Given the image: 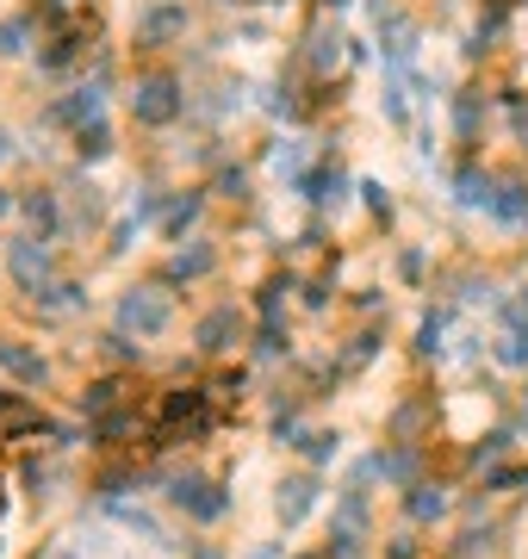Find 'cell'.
I'll list each match as a JSON object with an SVG mask.
<instances>
[{
    "label": "cell",
    "instance_id": "cell-1",
    "mask_svg": "<svg viewBox=\"0 0 528 559\" xmlns=\"http://www.w3.org/2000/svg\"><path fill=\"white\" fill-rule=\"evenodd\" d=\"M112 330H124L131 342H163L175 330V293H168L163 280L124 286L119 305H112Z\"/></svg>",
    "mask_w": 528,
    "mask_h": 559
},
{
    "label": "cell",
    "instance_id": "cell-2",
    "mask_svg": "<svg viewBox=\"0 0 528 559\" xmlns=\"http://www.w3.org/2000/svg\"><path fill=\"white\" fill-rule=\"evenodd\" d=\"M124 106H131V119H137L143 131H168V124H181V112H187V81L175 75V69H143V75L131 81Z\"/></svg>",
    "mask_w": 528,
    "mask_h": 559
},
{
    "label": "cell",
    "instance_id": "cell-3",
    "mask_svg": "<svg viewBox=\"0 0 528 559\" xmlns=\"http://www.w3.org/2000/svg\"><path fill=\"white\" fill-rule=\"evenodd\" d=\"M181 516L193 522H218L224 510H230V498H224V485L212 479V473H200V466H181V473H168V491H163Z\"/></svg>",
    "mask_w": 528,
    "mask_h": 559
},
{
    "label": "cell",
    "instance_id": "cell-4",
    "mask_svg": "<svg viewBox=\"0 0 528 559\" xmlns=\"http://www.w3.org/2000/svg\"><path fill=\"white\" fill-rule=\"evenodd\" d=\"M317 503H324V473L299 466V473H280V479H274V522H280L286 535L305 528Z\"/></svg>",
    "mask_w": 528,
    "mask_h": 559
},
{
    "label": "cell",
    "instance_id": "cell-5",
    "mask_svg": "<svg viewBox=\"0 0 528 559\" xmlns=\"http://www.w3.org/2000/svg\"><path fill=\"white\" fill-rule=\"evenodd\" d=\"M7 274L20 280V293L32 299V293H44L50 280H57V242H44V237H13L7 242Z\"/></svg>",
    "mask_w": 528,
    "mask_h": 559
},
{
    "label": "cell",
    "instance_id": "cell-6",
    "mask_svg": "<svg viewBox=\"0 0 528 559\" xmlns=\"http://www.w3.org/2000/svg\"><path fill=\"white\" fill-rule=\"evenodd\" d=\"M131 32H137L143 50H168V44H187V32H193V13H187V0H143Z\"/></svg>",
    "mask_w": 528,
    "mask_h": 559
},
{
    "label": "cell",
    "instance_id": "cell-7",
    "mask_svg": "<svg viewBox=\"0 0 528 559\" xmlns=\"http://www.w3.org/2000/svg\"><path fill=\"white\" fill-rule=\"evenodd\" d=\"M0 380H13L20 392H38V385H50V355L25 336H0Z\"/></svg>",
    "mask_w": 528,
    "mask_h": 559
},
{
    "label": "cell",
    "instance_id": "cell-8",
    "mask_svg": "<svg viewBox=\"0 0 528 559\" xmlns=\"http://www.w3.org/2000/svg\"><path fill=\"white\" fill-rule=\"evenodd\" d=\"M94 119H106V69L94 81H75V87L50 106V124H69V138H75L82 124H94Z\"/></svg>",
    "mask_w": 528,
    "mask_h": 559
},
{
    "label": "cell",
    "instance_id": "cell-9",
    "mask_svg": "<svg viewBox=\"0 0 528 559\" xmlns=\"http://www.w3.org/2000/svg\"><path fill=\"white\" fill-rule=\"evenodd\" d=\"M243 311H237V305H212V311H205L200 323H193V348H200V355H230V348H243Z\"/></svg>",
    "mask_w": 528,
    "mask_h": 559
},
{
    "label": "cell",
    "instance_id": "cell-10",
    "mask_svg": "<svg viewBox=\"0 0 528 559\" xmlns=\"http://www.w3.org/2000/svg\"><path fill=\"white\" fill-rule=\"evenodd\" d=\"M25 305H32V318L38 323H69V318H82L87 311V286L82 280H69V274H57L44 293H32Z\"/></svg>",
    "mask_w": 528,
    "mask_h": 559
},
{
    "label": "cell",
    "instance_id": "cell-11",
    "mask_svg": "<svg viewBox=\"0 0 528 559\" xmlns=\"http://www.w3.org/2000/svg\"><path fill=\"white\" fill-rule=\"evenodd\" d=\"M20 218L32 224V237H44V242H57L62 230H69V212H62L57 187H25L20 193Z\"/></svg>",
    "mask_w": 528,
    "mask_h": 559
},
{
    "label": "cell",
    "instance_id": "cell-12",
    "mask_svg": "<svg viewBox=\"0 0 528 559\" xmlns=\"http://www.w3.org/2000/svg\"><path fill=\"white\" fill-rule=\"evenodd\" d=\"M410 57H417V20L410 13L380 20V62H386V75H410Z\"/></svg>",
    "mask_w": 528,
    "mask_h": 559
},
{
    "label": "cell",
    "instance_id": "cell-13",
    "mask_svg": "<svg viewBox=\"0 0 528 559\" xmlns=\"http://www.w3.org/2000/svg\"><path fill=\"white\" fill-rule=\"evenodd\" d=\"M205 187H181V193H168V212H163V237L168 242H187L200 237V218H205Z\"/></svg>",
    "mask_w": 528,
    "mask_h": 559
},
{
    "label": "cell",
    "instance_id": "cell-14",
    "mask_svg": "<svg viewBox=\"0 0 528 559\" xmlns=\"http://www.w3.org/2000/svg\"><path fill=\"white\" fill-rule=\"evenodd\" d=\"M218 267V242L212 237H187L175 255H168V267H163V286H181V280H205Z\"/></svg>",
    "mask_w": 528,
    "mask_h": 559
},
{
    "label": "cell",
    "instance_id": "cell-15",
    "mask_svg": "<svg viewBox=\"0 0 528 559\" xmlns=\"http://www.w3.org/2000/svg\"><path fill=\"white\" fill-rule=\"evenodd\" d=\"M447 510H454V485H442V479H417V485L405 491V516L417 522V528L442 522Z\"/></svg>",
    "mask_w": 528,
    "mask_h": 559
},
{
    "label": "cell",
    "instance_id": "cell-16",
    "mask_svg": "<svg viewBox=\"0 0 528 559\" xmlns=\"http://www.w3.org/2000/svg\"><path fill=\"white\" fill-rule=\"evenodd\" d=\"M0 429H7V436H44L50 423L38 417V404L20 399V385H0Z\"/></svg>",
    "mask_w": 528,
    "mask_h": 559
},
{
    "label": "cell",
    "instance_id": "cell-17",
    "mask_svg": "<svg viewBox=\"0 0 528 559\" xmlns=\"http://www.w3.org/2000/svg\"><path fill=\"white\" fill-rule=\"evenodd\" d=\"M485 355L497 360L504 373H523V367H528V323H504V330L485 342Z\"/></svg>",
    "mask_w": 528,
    "mask_h": 559
},
{
    "label": "cell",
    "instance_id": "cell-18",
    "mask_svg": "<svg viewBox=\"0 0 528 559\" xmlns=\"http://www.w3.org/2000/svg\"><path fill=\"white\" fill-rule=\"evenodd\" d=\"M454 200L467 205V212H491V205H497V175H485V168H460V175H454Z\"/></svg>",
    "mask_w": 528,
    "mask_h": 559
},
{
    "label": "cell",
    "instance_id": "cell-19",
    "mask_svg": "<svg viewBox=\"0 0 528 559\" xmlns=\"http://www.w3.org/2000/svg\"><path fill=\"white\" fill-rule=\"evenodd\" d=\"M274 175L299 187V180L311 175V138H280V150H274Z\"/></svg>",
    "mask_w": 528,
    "mask_h": 559
},
{
    "label": "cell",
    "instance_id": "cell-20",
    "mask_svg": "<svg viewBox=\"0 0 528 559\" xmlns=\"http://www.w3.org/2000/svg\"><path fill=\"white\" fill-rule=\"evenodd\" d=\"M119 404H124V380H119V373H106V380H94V385L82 392V417L100 423L106 411H119Z\"/></svg>",
    "mask_w": 528,
    "mask_h": 559
},
{
    "label": "cell",
    "instance_id": "cell-21",
    "mask_svg": "<svg viewBox=\"0 0 528 559\" xmlns=\"http://www.w3.org/2000/svg\"><path fill=\"white\" fill-rule=\"evenodd\" d=\"M497 224H528V180H497V205H491Z\"/></svg>",
    "mask_w": 528,
    "mask_h": 559
},
{
    "label": "cell",
    "instance_id": "cell-22",
    "mask_svg": "<svg viewBox=\"0 0 528 559\" xmlns=\"http://www.w3.org/2000/svg\"><path fill=\"white\" fill-rule=\"evenodd\" d=\"M112 150H119V143H112V124L106 119H94V124L75 131V162H106Z\"/></svg>",
    "mask_w": 528,
    "mask_h": 559
},
{
    "label": "cell",
    "instance_id": "cell-23",
    "mask_svg": "<svg viewBox=\"0 0 528 559\" xmlns=\"http://www.w3.org/2000/svg\"><path fill=\"white\" fill-rule=\"evenodd\" d=\"M299 454H305V466H311V473H324L329 460L343 454V429H311V436H305V448H299Z\"/></svg>",
    "mask_w": 528,
    "mask_h": 559
},
{
    "label": "cell",
    "instance_id": "cell-24",
    "mask_svg": "<svg viewBox=\"0 0 528 559\" xmlns=\"http://www.w3.org/2000/svg\"><path fill=\"white\" fill-rule=\"evenodd\" d=\"M343 57H348V38L324 25V32L311 38V69H317V75H329V69H343Z\"/></svg>",
    "mask_w": 528,
    "mask_h": 559
},
{
    "label": "cell",
    "instance_id": "cell-25",
    "mask_svg": "<svg viewBox=\"0 0 528 559\" xmlns=\"http://www.w3.org/2000/svg\"><path fill=\"white\" fill-rule=\"evenodd\" d=\"M442 336H447V318H442V311H423V323H417V355H423V360H429V355L442 360V355H447Z\"/></svg>",
    "mask_w": 528,
    "mask_h": 559
},
{
    "label": "cell",
    "instance_id": "cell-26",
    "mask_svg": "<svg viewBox=\"0 0 528 559\" xmlns=\"http://www.w3.org/2000/svg\"><path fill=\"white\" fill-rule=\"evenodd\" d=\"M509 448H516V441H509L504 429H497V436H485L479 448H472V473H497V466L509 460Z\"/></svg>",
    "mask_w": 528,
    "mask_h": 559
},
{
    "label": "cell",
    "instance_id": "cell-27",
    "mask_svg": "<svg viewBox=\"0 0 528 559\" xmlns=\"http://www.w3.org/2000/svg\"><path fill=\"white\" fill-rule=\"evenodd\" d=\"M32 50V20L13 13V20H0V57H25Z\"/></svg>",
    "mask_w": 528,
    "mask_h": 559
},
{
    "label": "cell",
    "instance_id": "cell-28",
    "mask_svg": "<svg viewBox=\"0 0 528 559\" xmlns=\"http://www.w3.org/2000/svg\"><path fill=\"white\" fill-rule=\"evenodd\" d=\"M380 112H386L392 124L410 119V94H405V75H386V87H380Z\"/></svg>",
    "mask_w": 528,
    "mask_h": 559
},
{
    "label": "cell",
    "instance_id": "cell-29",
    "mask_svg": "<svg viewBox=\"0 0 528 559\" xmlns=\"http://www.w3.org/2000/svg\"><path fill=\"white\" fill-rule=\"evenodd\" d=\"M205 193H212V200H249V175L243 168H218V180H212Z\"/></svg>",
    "mask_w": 528,
    "mask_h": 559
},
{
    "label": "cell",
    "instance_id": "cell-30",
    "mask_svg": "<svg viewBox=\"0 0 528 559\" xmlns=\"http://www.w3.org/2000/svg\"><path fill=\"white\" fill-rule=\"evenodd\" d=\"M373 355H380V330H361V336L343 348V360H336V367H367Z\"/></svg>",
    "mask_w": 528,
    "mask_h": 559
},
{
    "label": "cell",
    "instance_id": "cell-31",
    "mask_svg": "<svg viewBox=\"0 0 528 559\" xmlns=\"http://www.w3.org/2000/svg\"><path fill=\"white\" fill-rule=\"evenodd\" d=\"M286 355V323H262L255 330V360H280Z\"/></svg>",
    "mask_w": 528,
    "mask_h": 559
},
{
    "label": "cell",
    "instance_id": "cell-32",
    "mask_svg": "<svg viewBox=\"0 0 528 559\" xmlns=\"http://www.w3.org/2000/svg\"><path fill=\"white\" fill-rule=\"evenodd\" d=\"M355 193H361V205H367V212H373V218H392V193H386V187H380V180H361Z\"/></svg>",
    "mask_w": 528,
    "mask_h": 559
},
{
    "label": "cell",
    "instance_id": "cell-33",
    "mask_svg": "<svg viewBox=\"0 0 528 559\" xmlns=\"http://www.w3.org/2000/svg\"><path fill=\"white\" fill-rule=\"evenodd\" d=\"M398 280H423V249H398Z\"/></svg>",
    "mask_w": 528,
    "mask_h": 559
},
{
    "label": "cell",
    "instance_id": "cell-34",
    "mask_svg": "<svg viewBox=\"0 0 528 559\" xmlns=\"http://www.w3.org/2000/svg\"><path fill=\"white\" fill-rule=\"evenodd\" d=\"M423 547H417V535H392V547H386V559H417Z\"/></svg>",
    "mask_w": 528,
    "mask_h": 559
},
{
    "label": "cell",
    "instance_id": "cell-35",
    "mask_svg": "<svg viewBox=\"0 0 528 559\" xmlns=\"http://www.w3.org/2000/svg\"><path fill=\"white\" fill-rule=\"evenodd\" d=\"M7 218H20V193H13V187H0V224Z\"/></svg>",
    "mask_w": 528,
    "mask_h": 559
},
{
    "label": "cell",
    "instance_id": "cell-36",
    "mask_svg": "<svg viewBox=\"0 0 528 559\" xmlns=\"http://www.w3.org/2000/svg\"><path fill=\"white\" fill-rule=\"evenodd\" d=\"M509 131H516V143L528 150V106H516V112H509Z\"/></svg>",
    "mask_w": 528,
    "mask_h": 559
},
{
    "label": "cell",
    "instance_id": "cell-37",
    "mask_svg": "<svg viewBox=\"0 0 528 559\" xmlns=\"http://www.w3.org/2000/svg\"><path fill=\"white\" fill-rule=\"evenodd\" d=\"M13 150H20V143H13V131H7V124H0V168H7V162H13Z\"/></svg>",
    "mask_w": 528,
    "mask_h": 559
},
{
    "label": "cell",
    "instance_id": "cell-38",
    "mask_svg": "<svg viewBox=\"0 0 528 559\" xmlns=\"http://www.w3.org/2000/svg\"><path fill=\"white\" fill-rule=\"evenodd\" d=\"M193 559H230V554H224V547H212V540H200V547H193Z\"/></svg>",
    "mask_w": 528,
    "mask_h": 559
},
{
    "label": "cell",
    "instance_id": "cell-39",
    "mask_svg": "<svg viewBox=\"0 0 528 559\" xmlns=\"http://www.w3.org/2000/svg\"><path fill=\"white\" fill-rule=\"evenodd\" d=\"M324 7H348V0H324Z\"/></svg>",
    "mask_w": 528,
    "mask_h": 559
},
{
    "label": "cell",
    "instance_id": "cell-40",
    "mask_svg": "<svg viewBox=\"0 0 528 559\" xmlns=\"http://www.w3.org/2000/svg\"><path fill=\"white\" fill-rule=\"evenodd\" d=\"M218 7H230V0H218Z\"/></svg>",
    "mask_w": 528,
    "mask_h": 559
}]
</instances>
